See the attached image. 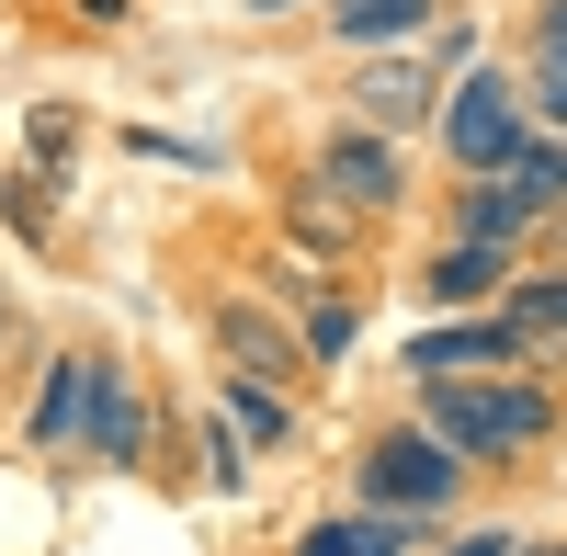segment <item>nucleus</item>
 Returning <instances> with one entry per match:
<instances>
[{
  "label": "nucleus",
  "instance_id": "2",
  "mask_svg": "<svg viewBox=\"0 0 567 556\" xmlns=\"http://www.w3.org/2000/svg\"><path fill=\"white\" fill-rule=\"evenodd\" d=\"M454 477H465V454L432 443V432H386L363 454V500H374V512H443Z\"/></svg>",
  "mask_w": 567,
  "mask_h": 556
},
{
  "label": "nucleus",
  "instance_id": "20",
  "mask_svg": "<svg viewBox=\"0 0 567 556\" xmlns=\"http://www.w3.org/2000/svg\"><path fill=\"white\" fill-rule=\"evenodd\" d=\"M0 216H12L23 239H45V194H34V171H12V182H0Z\"/></svg>",
  "mask_w": 567,
  "mask_h": 556
},
{
  "label": "nucleus",
  "instance_id": "17",
  "mask_svg": "<svg viewBox=\"0 0 567 556\" xmlns=\"http://www.w3.org/2000/svg\"><path fill=\"white\" fill-rule=\"evenodd\" d=\"M511 330H523V341H556L567 330V285H556V272H534V285L511 296Z\"/></svg>",
  "mask_w": 567,
  "mask_h": 556
},
{
  "label": "nucleus",
  "instance_id": "14",
  "mask_svg": "<svg viewBox=\"0 0 567 556\" xmlns=\"http://www.w3.org/2000/svg\"><path fill=\"white\" fill-rule=\"evenodd\" d=\"M80 398H91V352H69L58 375H45V398H34V443H69V432H80Z\"/></svg>",
  "mask_w": 567,
  "mask_h": 556
},
{
  "label": "nucleus",
  "instance_id": "25",
  "mask_svg": "<svg viewBox=\"0 0 567 556\" xmlns=\"http://www.w3.org/2000/svg\"><path fill=\"white\" fill-rule=\"evenodd\" d=\"M250 12H284V0H250Z\"/></svg>",
  "mask_w": 567,
  "mask_h": 556
},
{
  "label": "nucleus",
  "instance_id": "22",
  "mask_svg": "<svg viewBox=\"0 0 567 556\" xmlns=\"http://www.w3.org/2000/svg\"><path fill=\"white\" fill-rule=\"evenodd\" d=\"M125 12H136V0H80V23H91V34H114Z\"/></svg>",
  "mask_w": 567,
  "mask_h": 556
},
{
  "label": "nucleus",
  "instance_id": "8",
  "mask_svg": "<svg viewBox=\"0 0 567 556\" xmlns=\"http://www.w3.org/2000/svg\"><path fill=\"white\" fill-rule=\"evenodd\" d=\"M511 352H523V330H511V318H499V330H432V341H409L420 375H465V363H511Z\"/></svg>",
  "mask_w": 567,
  "mask_h": 556
},
{
  "label": "nucleus",
  "instance_id": "12",
  "mask_svg": "<svg viewBox=\"0 0 567 556\" xmlns=\"http://www.w3.org/2000/svg\"><path fill=\"white\" fill-rule=\"evenodd\" d=\"M296 556H409V512H374V523H318Z\"/></svg>",
  "mask_w": 567,
  "mask_h": 556
},
{
  "label": "nucleus",
  "instance_id": "18",
  "mask_svg": "<svg viewBox=\"0 0 567 556\" xmlns=\"http://www.w3.org/2000/svg\"><path fill=\"white\" fill-rule=\"evenodd\" d=\"M523 216H534V205L511 194V182H477V205H465V239H488V250H499V239H511Z\"/></svg>",
  "mask_w": 567,
  "mask_h": 556
},
{
  "label": "nucleus",
  "instance_id": "23",
  "mask_svg": "<svg viewBox=\"0 0 567 556\" xmlns=\"http://www.w3.org/2000/svg\"><path fill=\"white\" fill-rule=\"evenodd\" d=\"M443 556H511V534H465V545H443Z\"/></svg>",
  "mask_w": 567,
  "mask_h": 556
},
{
  "label": "nucleus",
  "instance_id": "1",
  "mask_svg": "<svg viewBox=\"0 0 567 556\" xmlns=\"http://www.w3.org/2000/svg\"><path fill=\"white\" fill-rule=\"evenodd\" d=\"M545 432H556L545 387H454V375H432V443H454L465 466H499V454H523Z\"/></svg>",
  "mask_w": 567,
  "mask_h": 556
},
{
  "label": "nucleus",
  "instance_id": "13",
  "mask_svg": "<svg viewBox=\"0 0 567 556\" xmlns=\"http://www.w3.org/2000/svg\"><path fill=\"white\" fill-rule=\"evenodd\" d=\"M499 182H511L534 216H556V205H567V136H545V148H511V171H499Z\"/></svg>",
  "mask_w": 567,
  "mask_h": 556
},
{
  "label": "nucleus",
  "instance_id": "16",
  "mask_svg": "<svg viewBox=\"0 0 567 556\" xmlns=\"http://www.w3.org/2000/svg\"><path fill=\"white\" fill-rule=\"evenodd\" d=\"M420 12H432V0H341L329 23H341V45H374V34H409Z\"/></svg>",
  "mask_w": 567,
  "mask_h": 556
},
{
  "label": "nucleus",
  "instance_id": "21",
  "mask_svg": "<svg viewBox=\"0 0 567 556\" xmlns=\"http://www.w3.org/2000/svg\"><path fill=\"white\" fill-rule=\"evenodd\" d=\"M307 352H352V307H329V296H307Z\"/></svg>",
  "mask_w": 567,
  "mask_h": 556
},
{
  "label": "nucleus",
  "instance_id": "9",
  "mask_svg": "<svg viewBox=\"0 0 567 556\" xmlns=\"http://www.w3.org/2000/svg\"><path fill=\"white\" fill-rule=\"evenodd\" d=\"M352 205L329 194V182H296V194H284V239H307V250H352Z\"/></svg>",
  "mask_w": 567,
  "mask_h": 556
},
{
  "label": "nucleus",
  "instance_id": "11",
  "mask_svg": "<svg viewBox=\"0 0 567 556\" xmlns=\"http://www.w3.org/2000/svg\"><path fill=\"white\" fill-rule=\"evenodd\" d=\"M227 421H239V443H250V454H284V443H296V409H284L261 375H239V387H227Z\"/></svg>",
  "mask_w": 567,
  "mask_h": 556
},
{
  "label": "nucleus",
  "instance_id": "7",
  "mask_svg": "<svg viewBox=\"0 0 567 556\" xmlns=\"http://www.w3.org/2000/svg\"><path fill=\"white\" fill-rule=\"evenodd\" d=\"M420 114H432V69L374 58V69H363V125H374V136H398V125H420Z\"/></svg>",
  "mask_w": 567,
  "mask_h": 556
},
{
  "label": "nucleus",
  "instance_id": "10",
  "mask_svg": "<svg viewBox=\"0 0 567 556\" xmlns=\"http://www.w3.org/2000/svg\"><path fill=\"white\" fill-rule=\"evenodd\" d=\"M499 272H511V261H499L488 239H454V250H443L432 272H420V285H432L443 307H465V296H499Z\"/></svg>",
  "mask_w": 567,
  "mask_h": 556
},
{
  "label": "nucleus",
  "instance_id": "19",
  "mask_svg": "<svg viewBox=\"0 0 567 556\" xmlns=\"http://www.w3.org/2000/svg\"><path fill=\"white\" fill-rule=\"evenodd\" d=\"M205 477H216V488H239V477H250V443H239V421H205Z\"/></svg>",
  "mask_w": 567,
  "mask_h": 556
},
{
  "label": "nucleus",
  "instance_id": "6",
  "mask_svg": "<svg viewBox=\"0 0 567 556\" xmlns=\"http://www.w3.org/2000/svg\"><path fill=\"white\" fill-rule=\"evenodd\" d=\"M216 352L239 363V375H261V387H284V375L307 363V352H296V330H272L261 307H216Z\"/></svg>",
  "mask_w": 567,
  "mask_h": 556
},
{
  "label": "nucleus",
  "instance_id": "26",
  "mask_svg": "<svg viewBox=\"0 0 567 556\" xmlns=\"http://www.w3.org/2000/svg\"><path fill=\"white\" fill-rule=\"evenodd\" d=\"M0 341H12V318H0Z\"/></svg>",
  "mask_w": 567,
  "mask_h": 556
},
{
  "label": "nucleus",
  "instance_id": "3",
  "mask_svg": "<svg viewBox=\"0 0 567 556\" xmlns=\"http://www.w3.org/2000/svg\"><path fill=\"white\" fill-rule=\"evenodd\" d=\"M80 443L103 454V466H136L148 454V398H136L125 363H91V398H80Z\"/></svg>",
  "mask_w": 567,
  "mask_h": 556
},
{
  "label": "nucleus",
  "instance_id": "24",
  "mask_svg": "<svg viewBox=\"0 0 567 556\" xmlns=\"http://www.w3.org/2000/svg\"><path fill=\"white\" fill-rule=\"evenodd\" d=\"M545 272H567V205H556V227H545Z\"/></svg>",
  "mask_w": 567,
  "mask_h": 556
},
{
  "label": "nucleus",
  "instance_id": "15",
  "mask_svg": "<svg viewBox=\"0 0 567 556\" xmlns=\"http://www.w3.org/2000/svg\"><path fill=\"white\" fill-rule=\"evenodd\" d=\"M534 103L567 125V0H545V23H534Z\"/></svg>",
  "mask_w": 567,
  "mask_h": 556
},
{
  "label": "nucleus",
  "instance_id": "5",
  "mask_svg": "<svg viewBox=\"0 0 567 556\" xmlns=\"http://www.w3.org/2000/svg\"><path fill=\"white\" fill-rule=\"evenodd\" d=\"M454 159L465 171H511V148H523V114H511V80H465V103L443 114Z\"/></svg>",
  "mask_w": 567,
  "mask_h": 556
},
{
  "label": "nucleus",
  "instance_id": "27",
  "mask_svg": "<svg viewBox=\"0 0 567 556\" xmlns=\"http://www.w3.org/2000/svg\"><path fill=\"white\" fill-rule=\"evenodd\" d=\"M511 556H523V545H511Z\"/></svg>",
  "mask_w": 567,
  "mask_h": 556
},
{
  "label": "nucleus",
  "instance_id": "4",
  "mask_svg": "<svg viewBox=\"0 0 567 556\" xmlns=\"http://www.w3.org/2000/svg\"><path fill=\"white\" fill-rule=\"evenodd\" d=\"M318 182H329V194H341L352 216H386L398 194H409V182H398V148H386V136H329V148H318Z\"/></svg>",
  "mask_w": 567,
  "mask_h": 556
}]
</instances>
